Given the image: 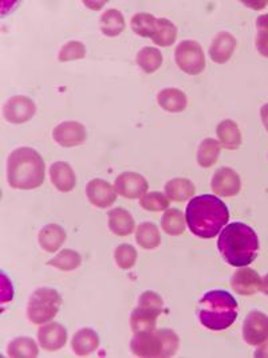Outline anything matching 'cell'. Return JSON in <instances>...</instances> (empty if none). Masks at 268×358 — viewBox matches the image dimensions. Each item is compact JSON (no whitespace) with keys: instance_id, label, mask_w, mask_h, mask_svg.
<instances>
[{"instance_id":"d4e9b609","label":"cell","mask_w":268,"mask_h":358,"mask_svg":"<svg viewBox=\"0 0 268 358\" xmlns=\"http://www.w3.org/2000/svg\"><path fill=\"white\" fill-rule=\"evenodd\" d=\"M100 29L106 36H118L125 30V17L121 11L110 8L102 14Z\"/></svg>"},{"instance_id":"8d00e7d4","label":"cell","mask_w":268,"mask_h":358,"mask_svg":"<svg viewBox=\"0 0 268 358\" xmlns=\"http://www.w3.org/2000/svg\"><path fill=\"white\" fill-rule=\"evenodd\" d=\"M256 49L263 57L268 58V14L256 19Z\"/></svg>"},{"instance_id":"74e56055","label":"cell","mask_w":268,"mask_h":358,"mask_svg":"<svg viewBox=\"0 0 268 358\" xmlns=\"http://www.w3.org/2000/svg\"><path fill=\"white\" fill-rule=\"evenodd\" d=\"M256 358H268V338L265 342L260 343L258 350L253 355Z\"/></svg>"},{"instance_id":"8fae6325","label":"cell","mask_w":268,"mask_h":358,"mask_svg":"<svg viewBox=\"0 0 268 358\" xmlns=\"http://www.w3.org/2000/svg\"><path fill=\"white\" fill-rule=\"evenodd\" d=\"M52 138L64 148H73L82 145L87 133L84 125L78 121H66L59 124L52 131Z\"/></svg>"},{"instance_id":"3957f363","label":"cell","mask_w":268,"mask_h":358,"mask_svg":"<svg viewBox=\"0 0 268 358\" xmlns=\"http://www.w3.org/2000/svg\"><path fill=\"white\" fill-rule=\"evenodd\" d=\"M46 165L33 148L15 149L7 162L8 185L15 189H35L45 182Z\"/></svg>"},{"instance_id":"83f0119b","label":"cell","mask_w":268,"mask_h":358,"mask_svg":"<svg viewBox=\"0 0 268 358\" xmlns=\"http://www.w3.org/2000/svg\"><path fill=\"white\" fill-rule=\"evenodd\" d=\"M221 144L214 138H205L198 149V163L201 168H211L218 163Z\"/></svg>"},{"instance_id":"f546056e","label":"cell","mask_w":268,"mask_h":358,"mask_svg":"<svg viewBox=\"0 0 268 358\" xmlns=\"http://www.w3.org/2000/svg\"><path fill=\"white\" fill-rule=\"evenodd\" d=\"M185 226H186V220H185L183 212L180 210L170 208L164 213L163 220H161V227L168 235H170V236L183 235L185 232Z\"/></svg>"},{"instance_id":"8992f818","label":"cell","mask_w":268,"mask_h":358,"mask_svg":"<svg viewBox=\"0 0 268 358\" xmlns=\"http://www.w3.org/2000/svg\"><path fill=\"white\" fill-rule=\"evenodd\" d=\"M61 305V294L54 289L40 287L34 292L29 301L27 317L35 325H45L55 318Z\"/></svg>"},{"instance_id":"7a4b0ae2","label":"cell","mask_w":268,"mask_h":358,"mask_svg":"<svg viewBox=\"0 0 268 358\" xmlns=\"http://www.w3.org/2000/svg\"><path fill=\"white\" fill-rule=\"evenodd\" d=\"M259 247L258 234L240 222L225 226L218 236V251L223 259L234 267L250 266L258 257Z\"/></svg>"},{"instance_id":"e575fe53","label":"cell","mask_w":268,"mask_h":358,"mask_svg":"<svg viewBox=\"0 0 268 358\" xmlns=\"http://www.w3.org/2000/svg\"><path fill=\"white\" fill-rule=\"evenodd\" d=\"M137 250L133 245H118L114 251V259L119 268L122 270H131L133 268L135 262H137Z\"/></svg>"},{"instance_id":"603a6c76","label":"cell","mask_w":268,"mask_h":358,"mask_svg":"<svg viewBox=\"0 0 268 358\" xmlns=\"http://www.w3.org/2000/svg\"><path fill=\"white\" fill-rule=\"evenodd\" d=\"M218 143L221 147L234 150L241 145V133L237 124L232 120L221 121L216 128Z\"/></svg>"},{"instance_id":"ffe728a7","label":"cell","mask_w":268,"mask_h":358,"mask_svg":"<svg viewBox=\"0 0 268 358\" xmlns=\"http://www.w3.org/2000/svg\"><path fill=\"white\" fill-rule=\"evenodd\" d=\"M66 231L59 224H47L40 229L39 232V245L46 251L54 254L57 252L66 241Z\"/></svg>"},{"instance_id":"2e32d148","label":"cell","mask_w":268,"mask_h":358,"mask_svg":"<svg viewBox=\"0 0 268 358\" xmlns=\"http://www.w3.org/2000/svg\"><path fill=\"white\" fill-rule=\"evenodd\" d=\"M231 286L240 295H253L260 292L262 278L250 267H240L231 279Z\"/></svg>"},{"instance_id":"f35d334b","label":"cell","mask_w":268,"mask_h":358,"mask_svg":"<svg viewBox=\"0 0 268 358\" xmlns=\"http://www.w3.org/2000/svg\"><path fill=\"white\" fill-rule=\"evenodd\" d=\"M260 117H262V122H263L266 131H268V103L262 106V109H260Z\"/></svg>"},{"instance_id":"f1b7e54d","label":"cell","mask_w":268,"mask_h":358,"mask_svg":"<svg viewBox=\"0 0 268 358\" xmlns=\"http://www.w3.org/2000/svg\"><path fill=\"white\" fill-rule=\"evenodd\" d=\"M135 61H137V65L140 66L147 74H153L163 65V54L160 50L147 46L138 51Z\"/></svg>"},{"instance_id":"1f68e13d","label":"cell","mask_w":268,"mask_h":358,"mask_svg":"<svg viewBox=\"0 0 268 358\" xmlns=\"http://www.w3.org/2000/svg\"><path fill=\"white\" fill-rule=\"evenodd\" d=\"M81 263H82L81 255L77 251L70 248L62 250L57 257H54L51 261L47 262L49 266H52L62 271H73L78 268Z\"/></svg>"},{"instance_id":"30bf717a","label":"cell","mask_w":268,"mask_h":358,"mask_svg":"<svg viewBox=\"0 0 268 358\" xmlns=\"http://www.w3.org/2000/svg\"><path fill=\"white\" fill-rule=\"evenodd\" d=\"M244 341L258 346L268 338V315L262 311H251L243 324Z\"/></svg>"},{"instance_id":"e0dca14e","label":"cell","mask_w":268,"mask_h":358,"mask_svg":"<svg viewBox=\"0 0 268 358\" xmlns=\"http://www.w3.org/2000/svg\"><path fill=\"white\" fill-rule=\"evenodd\" d=\"M236 49V39L234 35L230 33H218L209 48V57L211 59L218 64H227L231 57L234 55V51Z\"/></svg>"},{"instance_id":"484cf974","label":"cell","mask_w":268,"mask_h":358,"mask_svg":"<svg viewBox=\"0 0 268 358\" xmlns=\"http://www.w3.org/2000/svg\"><path fill=\"white\" fill-rule=\"evenodd\" d=\"M177 38V27L165 17H157V23H156V30L153 33V42L157 46L161 48H168L172 46L174 43Z\"/></svg>"},{"instance_id":"ac0fdd59","label":"cell","mask_w":268,"mask_h":358,"mask_svg":"<svg viewBox=\"0 0 268 358\" xmlns=\"http://www.w3.org/2000/svg\"><path fill=\"white\" fill-rule=\"evenodd\" d=\"M52 185L61 192H71L77 185V178L71 165L65 162H57L50 166Z\"/></svg>"},{"instance_id":"52a82bcc","label":"cell","mask_w":268,"mask_h":358,"mask_svg":"<svg viewBox=\"0 0 268 358\" xmlns=\"http://www.w3.org/2000/svg\"><path fill=\"white\" fill-rule=\"evenodd\" d=\"M164 309L163 298L154 292H145L138 299V306L131 317V326L134 333L156 330L157 318Z\"/></svg>"},{"instance_id":"4316f807","label":"cell","mask_w":268,"mask_h":358,"mask_svg":"<svg viewBox=\"0 0 268 358\" xmlns=\"http://www.w3.org/2000/svg\"><path fill=\"white\" fill-rule=\"evenodd\" d=\"M135 241L145 250H154L161 245V235L156 224L145 222L135 229Z\"/></svg>"},{"instance_id":"cb8c5ba5","label":"cell","mask_w":268,"mask_h":358,"mask_svg":"<svg viewBox=\"0 0 268 358\" xmlns=\"http://www.w3.org/2000/svg\"><path fill=\"white\" fill-rule=\"evenodd\" d=\"M195 192L196 188L191 180L177 178L169 180L165 184V194L172 201H185L195 195Z\"/></svg>"},{"instance_id":"9a60e30c","label":"cell","mask_w":268,"mask_h":358,"mask_svg":"<svg viewBox=\"0 0 268 358\" xmlns=\"http://www.w3.org/2000/svg\"><path fill=\"white\" fill-rule=\"evenodd\" d=\"M38 341L46 352H58L67 343V330L57 322L46 324L38 330Z\"/></svg>"},{"instance_id":"4fadbf2b","label":"cell","mask_w":268,"mask_h":358,"mask_svg":"<svg viewBox=\"0 0 268 358\" xmlns=\"http://www.w3.org/2000/svg\"><path fill=\"white\" fill-rule=\"evenodd\" d=\"M86 195L89 201L98 208H107L117 200L116 188L102 179L91 180L86 187Z\"/></svg>"},{"instance_id":"b9f144b4","label":"cell","mask_w":268,"mask_h":358,"mask_svg":"<svg viewBox=\"0 0 268 358\" xmlns=\"http://www.w3.org/2000/svg\"><path fill=\"white\" fill-rule=\"evenodd\" d=\"M260 292H262V293L266 294V295H268V274L267 275H266V277L262 279V286H260Z\"/></svg>"},{"instance_id":"ba28073f","label":"cell","mask_w":268,"mask_h":358,"mask_svg":"<svg viewBox=\"0 0 268 358\" xmlns=\"http://www.w3.org/2000/svg\"><path fill=\"white\" fill-rule=\"evenodd\" d=\"M176 64L188 76H199L205 69V55L195 41H183L174 54Z\"/></svg>"},{"instance_id":"9c48e42d","label":"cell","mask_w":268,"mask_h":358,"mask_svg":"<svg viewBox=\"0 0 268 358\" xmlns=\"http://www.w3.org/2000/svg\"><path fill=\"white\" fill-rule=\"evenodd\" d=\"M36 106L31 98L26 96L11 97L3 108L4 118L11 124H24L35 115Z\"/></svg>"},{"instance_id":"4dcf8cb0","label":"cell","mask_w":268,"mask_h":358,"mask_svg":"<svg viewBox=\"0 0 268 358\" xmlns=\"http://www.w3.org/2000/svg\"><path fill=\"white\" fill-rule=\"evenodd\" d=\"M8 356L14 358L38 357V346L33 338L29 337H17L8 345Z\"/></svg>"},{"instance_id":"44dd1931","label":"cell","mask_w":268,"mask_h":358,"mask_svg":"<svg viewBox=\"0 0 268 358\" xmlns=\"http://www.w3.org/2000/svg\"><path fill=\"white\" fill-rule=\"evenodd\" d=\"M157 102L164 110L170 113H181L184 112L188 105V99L184 92L174 87H168L161 90L157 94Z\"/></svg>"},{"instance_id":"ab89813d","label":"cell","mask_w":268,"mask_h":358,"mask_svg":"<svg viewBox=\"0 0 268 358\" xmlns=\"http://www.w3.org/2000/svg\"><path fill=\"white\" fill-rule=\"evenodd\" d=\"M106 3L100 1V3H94V1H84L86 7H90L91 10H100V7H103Z\"/></svg>"},{"instance_id":"5bb4252c","label":"cell","mask_w":268,"mask_h":358,"mask_svg":"<svg viewBox=\"0 0 268 358\" xmlns=\"http://www.w3.org/2000/svg\"><path fill=\"white\" fill-rule=\"evenodd\" d=\"M215 195L221 197H232L240 192V176L231 168H220L212 178L211 184Z\"/></svg>"},{"instance_id":"6da1fadb","label":"cell","mask_w":268,"mask_h":358,"mask_svg":"<svg viewBox=\"0 0 268 358\" xmlns=\"http://www.w3.org/2000/svg\"><path fill=\"white\" fill-rule=\"evenodd\" d=\"M185 220L192 234L201 239H212L228 223L230 211L216 196H196L186 207Z\"/></svg>"},{"instance_id":"60d3db41","label":"cell","mask_w":268,"mask_h":358,"mask_svg":"<svg viewBox=\"0 0 268 358\" xmlns=\"http://www.w3.org/2000/svg\"><path fill=\"white\" fill-rule=\"evenodd\" d=\"M244 4H246V6H252V7H255L253 10H262L260 7H265L266 4H268V1H263V3H253V1H246Z\"/></svg>"},{"instance_id":"5b68a950","label":"cell","mask_w":268,"mask_h":358,"mask_svg":"<svg viewBox=\"0 0 268 358\" xmlns=\"http://www.w3.org/2000/svg\"><path fill=\"white\" fill-rule=\"evenodd\" d=\"M180 338L169 329L134 333L131 348L137 357H172L179 349Z\"/></svg>"},{"instance_id":"d6986e66","label":"cell","mask_w":268,"mask_h":358,"mask_svg":"<svg viewBox=\"0 0 268 358\" xmlns=\"http://www.w3.org/2000/svg\"><path fill=\"white\" fill-rule=\"evenodd\" d=\"M100 346V337L93 329H81L73 337L71 348L80 357H86L96 352Z\"/></svg>"},{"instance_id":"277c9868","label":"cell","mask_w":268,"mask_h":358,"mask_svg":"<svg viewBox=\"0 0 268 358\" xmlns=\"http://www.w3.org/2000/svg\"><path fill=\"white\" fill-rule=\"evenodd\" d=\"M237 308L236 299L228 292H208L200 299L201 325L214 331L225 330L236 321Z\"/></svg>"},{"instance_id":"7402d4cb","label":"cell","mask_w":268,"mask_h":358,"mask_svg":"<svg viewBox=\"0 0 268 358\" xmlns=\"http://www.w3.org/2000/svg\"><path fill=\"white\" fill-rule=\"evenodd\" d=\"M133 216L125 208H114L109 212V228L117 236H128L134 231Z\"/></svg>"},{"instance_id":"836d02e7","label":"cell","mask_w":268,"mask_h":358,"mask_svg":"<svg viewBox=\"0 0 268 358\" xmlns=\"http://www.w3.org/2000/svg\"><path fill=\"white\" fill-rule=\"evenodd\" d=\"M140 206L145 211L161 212L165 211L169 207V197L161 192H149L141 197Z\"/></svg>"},{"instance_id":"d590c367","label":"cell","mask_w":268,"mask_h":358,"mask_svg":"<svg viewBox=\"0 0 268 358\" xmlns=\"http://www.w3.org/2000/svg\"><path fill=\"white\" fill-rule=\"evenodd\" d=\"M84 57H86V48L84 43L78 41H70L59 51L58 59L59 62H68V61L84 59Z\"/></svg>"},{"instance_id":"7c38bea8","label":"cell","mask_w":268,"mask_h":358,"mask_svg":"<svg viewBox=\"0 0 268 358\" xmlns=\"http://www.w3.org/2000/svg\"><path fill=\"white\" fill-rule=\"evenodd\" d=\"M114 188L118 195L126 199H140L147 194L149 184L147 179L135 172H125L116 179Z\"/></svg>"},{"instance_id":"d6a6232c","label":"cell","mask_w":268,"mask_h":358,"mask_svg":"<svg viewBox=\"0 0 268 358\" xmlns=\"http://www.w3.org/2000/svg\"><path fill=\"white\" fill-rule=\"evenodd\" d=\"M157 17L148 13H138L132 17V30L144 38H151L156 30Z\"/></svg>"}]
</instances>
